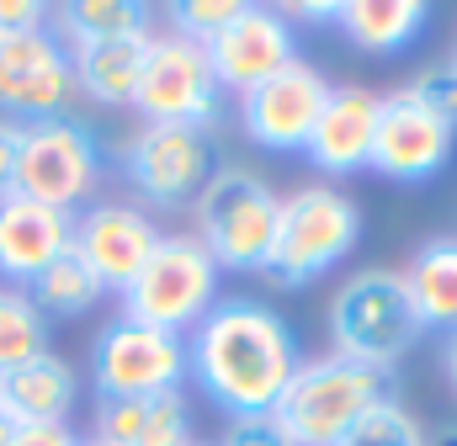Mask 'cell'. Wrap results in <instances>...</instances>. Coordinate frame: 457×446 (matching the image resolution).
<instances>
[{
	"label": "cell",
	"mask_w": 457,
	"mask_h": 446,
	"mask_svg": "<svg viewBox=\"0 0 457 446\" xmlns=\"http://www.w3.org/2000/svg\"><path fill=\"white\" fill-rule=\"evenodd\" d=\"M298 367V334L271 303L219 298L208 319L187 334V372L228 420L271 415Z\"/></svg>",
	"instance_id": "6da1fadb"
},
{
	"label": "cell",
	"mask_w": 457,
	"mask_h": 446,
	"mask_svg": "<svg viewBox=\"0 0 457 446\" xmlns=\"http://www.w3.org/2000/svg\"><path fill=\"white\" fill-rule=\"evenodd\" d=\"M325 325H330L336 356L361 361L372 372H394L426 334L415 303H410L404 271H394V266H367V271L345 277L330 298Z\"/></svg>",
	"instance_id": "7a4b0ae2"
},
{
	"label": "cell",
	"mask_w": 457,
	"mask_h": 446,
	"mask_svg": "<svg viewBox=\"0 0 457 446\" xmlns=\"http://www.w3.org/2000/svg\"><path fill=\"white\" fill-rule=\"evenodd\" d=\"M388 393V372H372L345 356H314L293 372L287 393L277 399L271 420L287 431L293 446H341L361 415H372Z\"/></svg>",
	"instance_id": "3957f363"
},
{
	"label": "cell",
	"mask_w": 457,
	"mask_h": 446,
	"mask_svg": "<svg viewBox=\"0 0 457 446\" xmlns=\"http://www.w3.org/2000/svg\"><path fill=\"white\" fill-rule=\"evenodd\" d=\"M361 239V208L330 181H309L293 197H282V223H277V244L266 260V282L282 293L314 287L320 277H330Z\"/></svg>",
	"instance_id": "277c9868"
},
{
	"label": "cell",
	"mask_w": 457,
	"mask_h": 446,
	"mask_svg": "<svg viewBox=\"0 0 457 446\" xmlns=\"http://www.w3.org/2000/svg\"><path fill=\"white\" fill-rule=\"evenodd\" d=\"M219 303V260L197 234H160L154 255L122 293V314L170 334H192Z\"/></svg>",
	"instance_id": "5b68a950"
},
{
	"label": "cell",
	"mask_w": 457,
	"mask_h": 446,
	"mask_svg": "<svg viewBox=\"0 0 457 446\" xmlns=\"http://www.w3.org/2000/svg\"><path fill=\"white\" fill-rule=\"evenodd\" d=\"M282 223V197L255 176L224 165L197 197V239L219 260V271H266Z\"/></svg>",
	"instance_id": "8992f818"
},
{
	"label": "cell",
	"mask_w": 457,
	"mask_h": 446,
	"mask_svg": "<svg viewBox=\"0 0 457 446\" xmlns=\"http://www.w3.org/2000/svg\"><path fill=\"white\" fill-rule=\"evenodd\" d=\"M122 170L149 208H160V213L197 208V197L219 176V138H213V128L144 122L122 149Z\"/></svg>",
	"instance_id": "52a82bcc"
},
{
	"label": "cell",
	"mask_w": 457,
	"mask_h": 446,
	"mask_svg": "<svg viewBox=\"0 0 457 446\" xmlns=\"http://www.w3.org/2000/svg\"><path fill=\"white\" fill-rule=\"evenodd\" d=\"M102 181V144L91 122L80 117H43L21 122V160H16V192L32 202H48L59 213H75Z\"/></svg>",
	"instance_id": "ba28073f"
},
{
	"label": "cell",
	"mask_w": 457,
	"mask_h": 446,
	"mask_svg": "<svg viewBox=\"0 0 457 446\" xmlns=\"http://www.w3.org/2000/svg\"><path fill=\"white\" fill-rule=\"evenodd\" d=\"M91 383H96V399H138V393L181 388L187 383V334L154 330V325L117 314L91 340Z\"/></svg>",
	"instance_id": "9c48e42d"
},
{
	"label": "cell",
	"mask_w": 457,
	"mask_h": 446,
	"mask_svg": "<svg viewBox=\"0 0 457 446\" xmlns=\"http://www.w3.org/2000/svg\"><path fill=\"white\" fill-rule=\"evenodd\" d=\"M219 75L208 64V48L176 37V32H154L149 37V59L138 75V96L133 107L144 112V122H176V128H213L219 117Z\"/></svg>",
	"instance_id": "30bf717a"
},
{
	"label": "cell",
	"mask_w": 457,
	"mask_h": 446,
	"mask_svg": "<svg viewBox=\"0 0 457 446\" xmlns=\"http://www.w3.org/2000/svg\"><path fill=\"white\" fill-rule=\"evenodd\" d=\"M70 96H75V59L54 27L0 37V117L11 122L64 117Z\"/></svg>",
	"instance_id": "8fae6325"
},
{
	"label": "cell",
	"mask_w": 457,
	"mask_h": 446,
	"mask_svg": "<svg viewBox=\"0 0 457 446\" xmlns=\"http://www.w3.org/2000/svg\"><path fill=\"white\" fill-rule=\"evenodd\" d=\"M325 102H330V80L309 59H293L239 96V117L261 149L293 154V149H309V133H314Z\"/></svg>",
	"instance_id": "7c38bea8"
},
{
	"label": "cell",
	"mask_w": 457,
	"mask_h": 446,
	"mask_svg": "<svg viewBox=\"0 0 457 446\" xmlns=\"http://www.w3.org/2000/svg\"><path fill=\"white\" fill-rule=\"evenodd\" d=\"M453 144L457 133L442 117H431L410 91H394L378 107V138H372L367 170H378L388 181H404V186L436 181L447 170V160H453Z\"/></svg>",
	"instance_id": "4fadbf2b"
},
{
	"label": "cell",
	"mask_w": 457,
	"mask_h": 446,
	"mask_svg": "<svg viewBox=\"0 0 457 446\" xmlns=\"http://www.w3.org/2000/svg\"><path fill=\"white\" fill-rule=\"evenodd\" d=\"M160 244V223L133 202H91L75 219V255L102 277L107 293H128V282L144 271V260Z\"/></svg>",
	"instance_id": "5bb4252c"
},
{
	"label": "cell",
	"mask_w": 457,
	"mask_h": 446,
	"mask_svg": "<svg viewBox=\"0 0 457 446\" xmlns=\"http://www.w3.org/2000/svg\"><path fill=\"white\" fill-rule=\"evenodd\" d=\"M293 21L277 5H245L224 32L208 43V64L219 75V86L228 91H250L266 75H277L282 64H293Z\"/></svg>",
	"instance_id": "9a60e30c"
},
{
	"label": "cell",
	"mask_w": 457,
	"mask_h": 446,
	"mask_svg": "<svg viewBox=\"0 0 457 446\" xmlns=\"http://www.w3.org/2000/svg\"><path fill=\"white\" fill-rule=\"evenodd\" d=\"M70 244H75V213L32 202L21 192L0 197V282L5 287L27 293Z\"/></svg>",
	"instance_id": "2e32d148"
},
{
	"label": "cell",
	"mask_w": 457,
	"mask_h": 446,
	"mask_svg": "<svg viewBox=\"0 0 457 446\" xmlns=\"http://www.w3.org/2000/svg\"><path fill=\"white\" fill-rule=\"evenodd\" d=\"M378 107H383V96L367 91V86H330V102L320 112L303 154L325 176H356V170H367L372 138H378Z\"/></svg>",
	"instance_id": "e0dca14e"
},
{
	"label": "cell",
	"mask_w": 457,
	"mask_h": 446,
	"mask_svg": "<svg viewBox=\"0 0 457 446\" xmlns=\"http://www.w3.org/2000/svg\"><path fill=\"white\" fill-rule=\"evenodd\" d=\"M96 442L107 446H192L197 420L181 388L138 393V399H96Z\"/></svg>",
	"instance_id": "ac0fdd59"
},
{
	"label": "cell",
	"mask_w": 457,
	"mask_h": 446,
	"mask_svg": "<svg viewBox=\"0 0 457 446\" xmlns=\"http://www.w3.org/2000/svg\"><path fill=\"white\" fill-rule=\"evenodd\" d=\"M0 399L16 415V425H70L75 399H80V377L64 356L43 351L0 377Z\"/></svg>",
	"instance_id": "d6986e66"
},
{
	"label": "cell",
	"mask_w": 457,
	"mask_h": 446,
	"mask_svg": "<svg viewBox=\"0 0 457 446\" xmlns=\"http://www.w3.org/2000/svg\"><path fill=\"white\" fill-rule=\"evenodd\" d=\"M149 37L154 32H133V37H112V43L70 48V59H75V91H86L102 107H133L138 75H144V59H149Z\"/></svg>",
	"instance_id": "ffe728a7"
},
{
	"label": "cell",
	"mask_w": 457,
	"mask_h": 446,
	"mask_svg": "<svg viewBox=\"0 0 457 446\" xmlns=\"http://www.w3.org/2000/svg\"><path fill=\"white\" fill-rule=\"evenodd\" d=\"M404 287L426 330H457V234H436L415 250Z\"/></svg>",
	"instance_id": "44dd1931"
},
{
	"label": "cell",
	"mask_w": 457,
	"mask_h": 446,
	"mask_svg": "<svg viewBox=\"0 0 457 446\" xmlns=\"http://www.w3.org/2000/svg\"><path fill=\"white\" fill-rule=\"evenodd\" d=\"M426 0H345L336 27L361 54H399L426 32Z\"/></svg>",
	"instance_id": "7402d4cb"
},
{
	"label": "cell",
	"mask_w": 457,
	"mask_h": 446,
	"mask_svg": "<svg viewBox=\"0 0 457 446\" xmlns=\"http://www.w3.org/2000/svg\"><path fill=\"white\" fill-rule=\"evenodd\" d=\"M48 27L64 37V48H91V43L149 32V5H138V0H70L54 11Z\"/></svg>",
	"instance_id": "603a6c76"
},
{
	"label": "cell",
	"mask_w": 457,
	"mask_h": 446,
	"mask_svg": "<svg viewBox=\"0 0 457 446\" xmlns=\"http://www.w3.org/2000/svg\"><path fill=\"white\" fill-rule=\"evenodd\" d=\"M102 293H107L102 277L75 255V244H70V250H64V255H59L32 287H27V298L37 303L43 319H80V314H91V309L102 303Z\"/></svg>",
	"instance_id": "cb8c5ba5"
},
{
	"label": "cell",
	"mask_w": 457,
	"mask_h": 446,
	"mask_svg": "<svg viewBox=\"0 0 457 446\" xmlns=\"http://www.w3.org/2000/svg\"><path fill=\"white\" fill-rule=\"evenodd\" d=\"M48 351V319L21 287H0V377Z\"/></svg>",
	"instance_id": "d4e9b609"
},
{
	"label": "cell",
	"mask_w": 457,
	"mask_h": 446,
	"mask_svg": "<svg viewBox=\"0 0 457 446\" xmlns=\"http://www.w3.org/2000/svg\"><path fill=\"white\" fill-rule=\"evenodd\" d=\"M341 446H426V431H420V420L399 399H383L372 415L356 420V431Z\"/></svg>",
	"instance_id": "484cf974"
},
{
	"label": "cell",
	"mask_w": 457,
	"mask_h": 446,
	"mask_svg": "<svg viewBox=\"0 0 457 446\" xmlns=\"http://www.w3.org/2000/svg\"><path fill=\"white\" fill-rule=\"evenodd\" d=\"M239 11H245V0H181V5H170V32L208 48Z\"/></svg>",
	"instance_id": "4316f807"
},
{
	"label": "cell",
	"mask_w": 457,
	"mask_h": 446,
	"mask_svg": "<svg viewBox=\"0 0 457 446\" xmlns=\"http://www.w3.org/2000/svg\"><path fill=\"white\" fill-rule=\"evenodd\" d=\"M410 96L457 133V70H453V59H447V64H431V70L410 86Z\"/></svg>",
	"instance_id": "83f0119b"
},
{
	"label": "cell",
	"mask_w": 457,
	"mask_h": 446,
	"mask_svg": "<svg viewBox=\"0 0 457 446\" xmlns=\"http://www.w3.org/2000/svg\"><path fill=\"white\" fill-rule=\"evenodd\" d=\"M219 446H293V442H287V431L271 415H250V420H228Z\"/></svg>",
	"instance_id": "f1b7e54d"
},
{
	"label": "cell",
	"mask_w": 457,
	"mask_h": 446,
	"mask_svg": "<svg viewBox=\"0 0 457 446\" xmlns=\"http://www.w3.org/2000/svg\"><path fill=\"white\" fill-rule=\"evenodd\" d=\"M32 27H48V5H37V0H0V37L32 32Z\"/></svg>",
	"instance_id": "f546056e"
},
{
	"label": "cell",
	"mask_w": 457,
	"mask_h": 446,
	"mask_svg": "<svg viewBox=\"0 0 457 446\" xmlns=\"http://www.w3.org/2000/svg\"><path fill=\"white\" fill-rule=\"evenodd\" d=\"M16 160H21V122L0 117V197L16 192Z\"/></svg>",
	"instance_id": "4dcf8cb0"
},
{
	"label": "cell",
	"mask_w": 457,
	"mask_h": 446,
	"mask_svg": "<svg viewBox=\"0 0 457 446\" xmlns=\"http://www.w3.org/2000/svg\"><path fill=\"white\" fill-rule=\"evenodd\" d=\"M5 446H80V436L70 425H16Z\"/></svg>",
	"instance_id": "1f68e13d"
},
{
	"label": "cell",
	"mask_w": 457,
	"mask_h": 446,
	"mask_svg": "<svg viewBox=\"0 0 457 446\" xmlns=\"http://www.w3.org/2000/svg\"><path fill=\"white\" fill-rule=\"evenodd\" d=\"M336 11H341V5H330V0H298V5H287L282 16H287V21H336Z\"/></svg>",
	"instance_id": "d6a6232c"
},
{
	"label": "cell",
	"mask_w": 457,
	"mask_h": 446,
	"mask_svg": "<svg viewBox=\"0 0 457 446\" xmlns=\"http://www.w3.org/2000/svg\"><path fill=\"white\" fill-rule=\"evenodd\" d=\"M442 367H447V383H453V393H457V330L447 334V345H442Z\"/></svg>",
	"instance_id": "836d02e7"
},
{
	"label": "cell",
	"mask_w": 457,
	"mask_h": 446,
	"mask_svg": "<svg viewBox=\"0 0 457 446\" xmlns=\"http://www.w3.org/2000/svg\"><path fill=\"white\" fill-rule=\"evenodd\" d=\"M11 436H16V415H11V409H5V399H0V446L11 442Z\"/></svg>",
	"instance_id": "e575fe53"
},
{
	"label": "cell",
	"mask_w": 457,
	"mask_h": 446,
	"mask_svg": "<svg viewBox=\"0 0 457 446\" xmlns=\"http://www.w3.org/2000/svg\"><path fill=\"white\" fill-rule=\"evenodd\" d=\"M426 446H457V431H436V436H426Z\"/></svg>",
	"instance_id": "d590c367"
},
{
	"label": "cell",
	"mask_w": 457,
	"mask_h": 446,
	"mask_svg": "<svg viewBox=\"0 0 457 446\" xmlns=\"http://www.w3.org/2000/svg\"><path fill=\"white\" fill-rule=\"evenodd\" d=\"M80 446H107V442H96V436H91V442H80Z\"/></svg>",
	"instance_id": "8d00e7d4"
},
{
	"label": "cell",
	"mask_w": 457,
	"mask_h": 446,
	"mask_svg": "<svg viewBox=\"0 0 457 446\" xmlns=\"http://www.w3.org/2000/svg\"><path fill=\"white\" fill-rule=\"evenodd\" d=\"M192 446H219V442H192Z\"/></svg>",
	"instance_id": "74e56055"
},
{
	"label": "cell",
	"mask_w": 457,
	"mask_h": 446,
	"mask_svg": "<svg viewBox=\"0 0 457 446\" xmlns=\"http://www.w3.org/2000/svg\"><path fill=\"white\" fill-rule=\"evenodd\" d=\"M453 70H457V48H453Z\"/></svg>",
	"instance_id": "f35d334b"
}]
</instances>
